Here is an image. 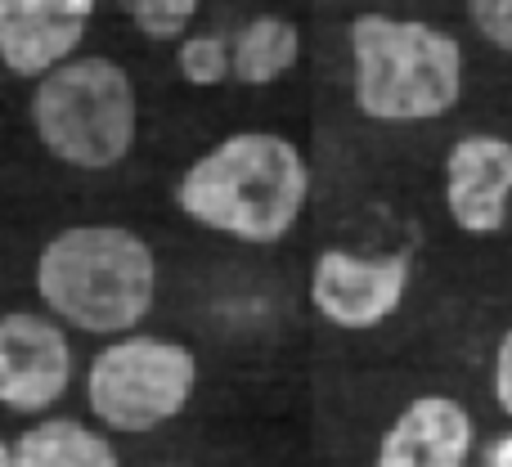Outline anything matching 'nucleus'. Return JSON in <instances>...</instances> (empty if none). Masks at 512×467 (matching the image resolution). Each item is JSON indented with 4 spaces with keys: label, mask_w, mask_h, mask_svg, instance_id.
Returning a JSON list of instances; mask_svg holds the SVG:
<instances>
[{
    "label": "nucleus",
    "mask_w": 512,
    "mask_h": 467,
    "mask_svg": "<svg viewBox=\"0 0 512 467\" xmlns=\"http://www.w3.org/2000/svg\"><path fill=\"white\" fill-rule=\"evenodd\" d=\"M310 198L306 153L279 131H234L176 180V207L198 230L270 247L297 230Z\"/></svg>",
    "instance_id": "1"
},
{
    "label": "nucleus",
    "mask_w": 512,
    "mask_h": 467,
    "mask_svg": "<svg viewBox=\"0 0 512 467\" xmlns=\"http://www.w3.org/2000/svg\"><path fill=\"white\" fill-rule=\"evenodd\" d=\"M41 310L86 337L135 333L158 301V256L126 225H68L36 252Z\"/></svg>",
    "instance_id": "2"
},
{
    "label": "nucleus",
    "mask_w": 512,
    "mask_h": 467,
    "mask_svg": "<svg viewBox=\"0 0 512 467\" xmlns=\"http://www.w3.org/2000/svg\"><path fill=\"white\" fill-rule=\"evenodd\" d=\"M351 95L369 122L418 126L454 113L463 99V45L423 18H351Z\"/></svg>",
    "instance_id": "3"
},
{
    "label": "nucleus",
    "mask_w": 512,
    "mask_h": 467,
    "mask_svg": "<svg viewBox=\"0 0 512 467\" xmlns=\"http://www.w3.org/2000/svg\"><path fill=\"white\" fill-rule=\"evenodd\" d=\"M32 131L72 171H113L140 140V95L131 72L108 54H72L32 81Z\"/></svg>",
    "instance_id": "4"
},
{
    "label": "nucleus",
    "mask_w": 512,
    "mask_h": 467,
    "mask_svg": "<svg viewBox=\"0 0 512 467\" xmlns=\"http://www.w3.org/2000/svg\"><path fill=\"white\" fill-rule=\"evenodd\" d=\"M198 391V355L153 333L108 337L86 369L90 418L108 432L144 436L185 414Z\"/></svg>",
    "instance_id": "5"
},
{
    "label": "nucleus",
    "mask_w": 512,
    "mask_h": 467,
    "mask_svg": "<svg viewBox=\"0 0 512 467\" xmlns=\"http://www.w3.org/2000/svg\"><path fill=\"white\" fill-rule=\"evenodd\" d=\"M414 279V261L405 252H346V247H324L310 265V306L319 319H328L342 333H369L387 324L400 310Z\"/></svg>",
    "instance_id": "6"
},
{
    "label": "nucleus",
    "mask_w": 512,
    "mask_h": 467,
    "mask_svg": "<svg viewBox=\"0 0 512 467\" xmlns=\"http://www.w3.org/2000/svg\"><path fill=\"white\" fill-rule=\"evenodd\" d=\"M77 355L72 337L45 310H5L0 315V409L41 418L68 396Z\"/></svg>",
    "instance_id": "7"
},
{
    "label": "nucleus",
    "mask_w": 512,
    "mask_h": 467,
    "mask_svg": "<svg viewBox=\"0 0 512 467\" xmlns=\"http://www.w3.org/2000/svg\"><path fill=\"white\" fill-rule=\"evenodd\" d=\"M99 0H0V68L23 81L81 54Z\"/></svg>",
    "instance_id": "8"
},
{
    "label": "nucleus",
    "mask_w": 512,
    "mask_h": 467,
    "mask_svg": "<svg viewBox=\"0 0 512 467\" xmlns=\"http://www.w3.org/2000/svg\"><path fill=\"white\" fill-rule=\"evenodd\" d=\"M512 198V140L463 135L445 153V212L472 238H490L508 225Z\"/></svg>",
    "instance_id": "9"
},
{
    "label": "nucleus",
    "mask_w": 512,
    "mask_h": 467,
    "mask_svg": "<svg viewBox=\"0 0 512 467\" xmlns=\"http://www.w3.org/2000/svg\"><path fill=\"white\" fill-rule=\"evenodd\" d=\"M472 414L454 396H414L378 441L373 467H468Z\"/></svg>",
    "instance_id": "10"
},
{
    "label": "nucleus",
    "mask_w": 512,
    "mask_h": 467,
    "mask_svg": "<svg viewBox=\"0 0 512 467\" xmlns=\"http://www.w3.org/2000/svg\"><path fill=\"white\" fill-rule=\"evenodd\" d=\"M9 463L14 467H122L113 441L95 432L81 418H54L41 414L18 441L9 445Z\"/></svg>",
    "instance_id": "11"
},
{
    "label": "nucleus",
    "mask_w": 512,
    "mask_h": 467,
    "mask_svg": "<svg viewBox=\"0 0 512 467\" xmlns=\"http://www.w3.org/2000/svg\"><path fill=\"white\" fill-rule=\"evenodd\" d=\"M301 59V27L283 14H256L230 41V77L239 86H274Z\"/></svg>",
    "instance_id": "12"
},
{
    "label": "nucleus",
    "mask_w": 512,
    "mask_h": 467,
    "mask_svg": "<svg viewBox=\"0 0 512 467\" xmlns=\"http://www.w3.org/2000/svg\"><path fill=\"white\" fill-rule=\"evenodd\" d=\"M176 68L198 90L225 86L230 81V41L216 32H185L176 50Z\"/></svg>",
    "instance_id": "13"
},
{
    "label": "nucleus",
    "mask_w": 512,
    "mask_h": 467,
    "mask_svg": "<svg viewBox=\"0 0 512 467\" xmlns=\"http://www.w3.org/2000/svg\"><path fill=\"white\" fill-rule=\"evenodd\" d=\"M203 0H126V14L149 41H180Z\"/></svg>",
    "instance_id": "14"
},
{
    "label": "nucleus",
    "mask_w": 512,
    "mask_h": 467,
    "mask_svg": "<svg viewBox=\"0 0 512 467\" xmlns=\"http://www.w3.org/2000/svg\"><path fill=\"white\" fill-rule=\"evenodd\" d=\"M468 18L481 41L512 54V0H468Z\"/></svg>",
    "instance_id": "15"
},
{
    "label": "nucleus",
    "mask_w": 512,
    "mask_h": 467,
    "mask_svg": "<svg viewBox=\"0 0 512 467\" xmlns=\"http://www.w3.org/2000/svg\"><path fill=\"white\" fill-rule=\"evenodd\" d=\"M495 405L512 418V328L495 346Z\"/></svg>",
    "instance_id": "16"
},
{
    "label": "nucleus",
    "mask_w": 512,
    "mask_h": 467,
    "mask_svg": "<svg viewBox=\"0 0 512 467\" xmlns=\"http://www.w3.org/2000/svg\"><path fill=\"white\" fill-rule=\"evenodd\" d=\"M486 467H512V432H504L486 454Z\"/></svg>",
    "instance_id": "17"
},
{
    "label": "nucleus",
    "mask_w": 512,
    "mask_h": 467,
    "mask_svg": "<svg viewBox=\"0 0 512 467\" xmlns=\"http://www.w3.org/2000/svg\"><path fill=\"white\" fill-rule=\"evenodd\" d=\"M0 467H14L9 463V441H0Z\"/></svg>",
    "instance_id": "18"
}]
</instances>
